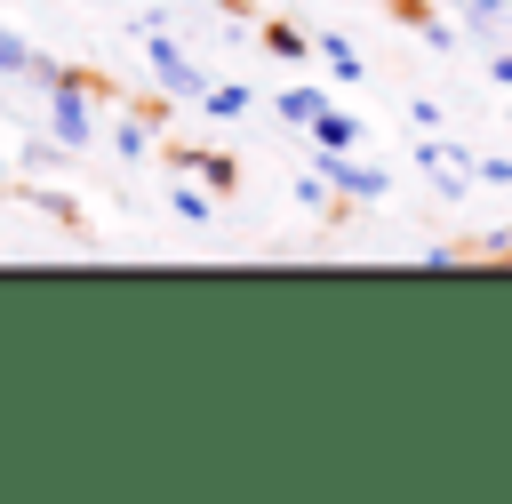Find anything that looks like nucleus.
<instances>
[{
  "mask_svg": "<svg viewBox=\"0 0 512 504\" xmlns=\"http://www.w3.org/2000/svg\"><path fill=\"white\" fill-rule=\"evenodd\" d=\"M408 120H416V136H440V104H432V96H416V104H408Z\"/></svg>",
  "mask_w": 512,
  "mask_h": 504,
  "instance_id": "13",
  "label": "nucleus"
},
{
  "mask_svg": "<svg viewBox=\"0 0 512 504\" xmlns=\"http://www.w3.org/2000/svg\"><path fill=\"white\" fill-rule=\"evenodd\" d=\"M312 56H328V72H336V80H360V72H368V56H360L344 32H320V40H312Z\"/></svg>",
  "mask_w": 512,
  "mask_h": 504,
  "instance_id": "7",
  "label": "nucleus"
},
{
  "mask_svg": "<svg viewBox=\"0 0 512 504\" xmlns=\"http://www.w3.org/2000/svg\"><path fill=\"white\" fill-rule=\"evenodd\" d=\"M488 80H496V88H512V48H504V56H488Z\"/></svg>",
  "mask_w": 512,
  "mask_h": 504,
  "instance_id": "15",
  "label": "nucleus"
},
{
  "mask_svg": "<svg viewBox=\"0 0 512 504\" xmlns=\"http://www.w3.org/2000/svg\"><path fill=\"white\" fill-rule=\"evenodd\" d=\"M320 184H336L344 200H384L392 192V176L368 168V160H352V152H320Z\"/></svg>",
  "mask_w": 512,
  "mask_h": 504,
  "instance_id": "3",
  "label": "nucleus"
},
{
  "mask_svg": "<svg viewBox=\"0 0 512 504\" xmlns=\"http://www.w3.org/2000/svg\"><path fill=\"white\" fill-rule=\"evenodd\" d=\"M176 168H192V176H208L216 192H232V184H240V160H232V152H200V144H184V152H176Z\"/></svg>",
  "mask_w": 512,
  "mask_h": 504,
  "instance_id": "5",
  "label": "nucleus"
},
{
  "mask_svg": "<svg viewBox=\"0 0 512 504\" xmlns=\"http://www.w3.org/2000/svg\"><path fill=\"white\" fill-rule=\"evenodd\" d=\"M96 104H104V80L80 72V64H64L48 80V144L56 152H88L96 144Z\"/></svg>",
  "mask_w": 512,
  "mask_h": 504,
  "instance_id": "1",
  "label": "nucleus"
},
{
  "mask_svg": "<svg viewBox=\"0 0 512 504\" xmlns=\"http://www.w3.org/2000/svg\"><path fill=\"white\" fill-rule=\"evenodd\" d=\"M464 16H472V24H504V16H512V0H464Z\"/></svg>",
  "mask_w": 512,
  "mask_h": 504,
  "instance_id": "14",
  "label": "nucleus"
},
{
  "mask_svg": "<svg viewBox=\"0 0 512 504\" xmlns=\"http://www.w3.org/2000/svg\"><path fill=\"white\" fill-rule=\"evenodd\" d=\"M144 120H152V112H128V120L112 128V152H120V160H144V152H152V128H144Z\"/></svg>",
  "mask_w": 512,
  "mask_h": 504,
  "instance_id": "10",
  "label": "nucleus"
},
{
  "mask_svg": "<svg viewBox=\"0 0 512 504\" xmlns=\"http://www.w3.org/2000/svg\"><path fill=\"white\" fill-rule=\"evenodd\" d=\"M144 64H152V80H160V96H184V104H192V96L208 88V72H200V56H184V48H176V40L160 32V24H152V48H144Z\"/></svg>",
  "mask_w": 512,
  "mask_h": 504,
  "instance_id": "2",
  "label": "nucleus"
},
{
  "mask_svg": "<svg viewBox=\"0 0 512 504\" xmlns=\"http://www.w3.org/2000/svg\"><path fill=\"white\" fill-rule=\"evenodd\" d=\"M192 104H200V112H208V120H240V112H248V104H256V96H248V88H240V80H208V88H200V96H192Z\"/></svg>",
  "mask_w": 512,
  "mask_h": 504,
  "instance_id": "6",
  "label": "nucleus"
},
{
  "mask_svg": "<svg viewBox=\"0 0 512 504\" xmlns=\"http://www.w3.org/2000/svg\"><path fill=\"white\" fill-rule=\"evenodd\" d=\"M320 104H328L320 88H280V120H288V128H312V120H320Z\"/></svg>",
  "mask_w": 512,
  "mask_h": 504,
  "instance_id": "9",
  "label": "nucleus"
},
{
  "mask_svg": "<svg viewBox=\"0 0 512 504\" xmlns=\"http://www.w3.org/2000/svg\"><path fill=\"white\" fill-rule=\"evenodd\" d=\"M264 48H272V56H280V64H304V56H312V40H304V32H296V24H280V16H272V24H264Z\"/></svg>",
  "mask_w": 512,
  "mask_h": 504,
  "instance_id": "8",
  "label": "nucleus"
},
{
  "mask_svg": "<svg viewBox=\"0 0 512 504\" xmlns=\"http://www.w3.org/2000/svg\"><path fill=\"white\" fill-rule=\"evenodd\" d=\"M24 64H32V40H24L16 24H0V72H8V80H24Z\"/></svg>",
  "mask_w": 512,
  "mask_h": 504,
  "instance_id": "11",
  "label": "nucleus"
},
{
  "mask_svg": "<svg viewBox=\"0 0 512 504\" xmlns=\"http://www.w3.org/2000/svg\"><path fill=\"white\" fill-rule=\"evenodd\" d=\"M304 136H312L320 152H352V144H360V120H352L344 104H320V120H312Z\"/></svg>",
  "mask_w": 512,
  "mask_h": 504,
  "instance_id": "4",
  "label": "nucleus"
},
{
  "mask_svg": "<svg viewBox=\"0 0 512 504\" xmlns=\"http://www.w3.org/2000/svg\"><path fill=\"white\" fill-rule=\"evenodd\" d=\"M168 208H176L184 224H208V208H216V200H208V192H192V184H176V192H168Z\"/></svg>",
  "mask_w": 512,
  "mask_h": 504,
  "instance_id": "12",
  "label": "nucleus"
}]
</instances>
